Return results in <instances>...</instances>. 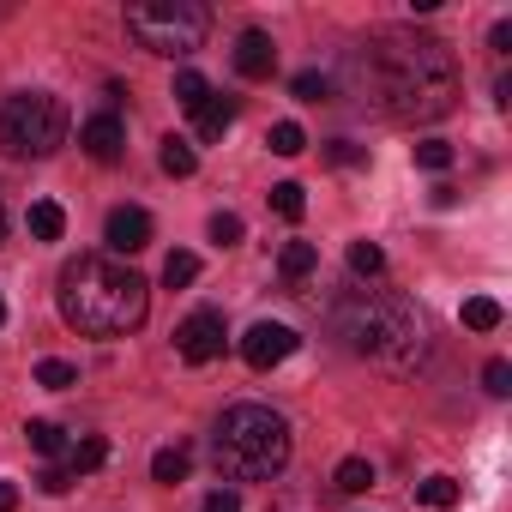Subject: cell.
<instances>
[{
    "label": "cell",
    "mask_w": 512,
    "mask_h": 512,
    "mask_svg": "<svg viewBox=\"0 0 512 512\" xmlns=\"http://www.w3.org/2000/svg\"><path fill=\"white\" fill-rule=\"evenodd\" d=\"M344 91L380 121H440L458 103V61L440 37L374 31L344 55Z\"/></svg>",
    "instance_id": "1"
},
{
    "label": "cell",
    "mask_w": 512,
    "mask_h": 512,
    "mask_svg": "<svg viewBox=\"0 0 512 512\" xmlns=\"http://www.w3.org/2000/svg\"><path fill=\"white\" fill-rule=\"evenodd\" d=\"M55 302H61V320L73 332H85V338H127L151 314V284L133 266H121L115 253H79V260L61 266Z\"/></svg>",
    "instance_id": "2"
},
{
    "label": "cell",
    "mask_w": 512,
    "mask_h": 512,
    "mask_svg": "<svg viewBox=\"0 0 512 512\" xmlns=\"http://www.w3.org/2000/svg\"><path fill=\"white\" fill-rule=\"evenodd\" d=\"M338 338H344L356 356H368V362L404 374V368L422 362V338H428V332H422V314H416L404 296L362 290V296H350V302L338 308Z\"/></svg>",
    "instance_id": "3"
},
{
    "label": "cell",
    "mask_w": 512,
    "mask_h": 512,
    "mask_svg": "<svg viewBox=\"0 0 512 512\" xmlns=\"http://www.w3.org/2000/svg\"><path fill=\"white\" fill-rule=\"evenodd\" d=\"M217 476L229 482H272L290 464V422L272 404H229L211 434Z\"/></svg>",
    "instance_id": "4"
},
{
    "label": "cell",
    "mask_w": 512,
    "mask_h": 512,
    "mask_svg": "<svg viewBox=\"0 0 512 512\" xmlns=\"http://www.w3.org/2000/svg\"><path fill=\"white\" fill-rule=\"evenodd\" d=\"M61 145H67V103H61V97H49V91H19V97L0 103V151H7V157L43 163V157H55Z\"/></svg>",
    "instance_id": "5"
},
{
    "label": "cell",
    "mask_w": 512,
    "mask_h": 512,
    "mask_svg": "<svg viewBox=\"0 0 512 512\" xmlns=\"http://www.w3.org/2000/svg\"><path fill=\"white\" fill-rule=\"evenodd\" d=\"M211 31V13L199 0H139L127 7V37L151 55H193Z\"/></svg>",
    "instance_id": "6"
},
{
    "label": "cell",
    "mask_w": 512,
    "mask_h": 512,
    "mask_svg": "<svg viewBox=\"0 0 512 512\" xmlns=\"http://www.w3.org/2000/svg\"><path fill=\"white\" fill-rule=\"evenodd\" d=\"M223 314H211V308H199V314H187L181 326H175V350H181V362H193V368H205V362H217L223 356Z\"/></svg>",
    "instance_id": "7"
},
{
    "label": "cell",
    "mask_w": 512,
    "mask_h": 512,
    "mask_svg": "<svg viewBox=\"0 0 512 512\" xmlns=\"http://www.w3.org/2000/svg\"><path fill=\"white\" fill-rule=\"evenodd\" d=\"M296 344H302V338H296L284 320H260V326H247V338H241V362L266 374V368L290 362V356H296Z\"/></svg>",
    "instance_id": "8"
},
{
    "label": "cell",
    "mask_w": 512,
    "mask_h": 512,
    "mask_svg": "<svg viewBox=\"0 0 512 512\" xmlns=\"http://www.w3.org/2000/svg\"><path fill=\"white\" fill-rule=\"evenodd\" d=\"M103 241H109V253H139V247H151V211L115 205L109 223H103Z\"/></svg>",
    "instance_id": "9"
},
{
    "label": "cell",
    "mask_w": 512,
    "mask_h": 512,
    "mask_svg": "<svg viewBox=\"0 0 512 512\" xmlns=\"http://www.w3.org/2000/svg\"><path fill=\"white\" fill-rule=\"evenodd\" d=\"M79 145H85V157H97V163H115V157H121V145H127V127H121V115H115V109L91 115V121L79 127Z\"/></svg>",
    "instance_id": "10"
},
{
    "label": "cell",
    "mask_w": 512,
    "mask_h": 512,
    "mask_svg": "<svg viewBox=\"0 0 512 512\" xmlns=\"http://www.w3.org/2000/svg\"><path fill=\"white\" fill-rule=\"evenodd\" d=\"M235 73L241 79H272L278 73V43L266 31H241L235 37Z\"/></svg>",
    "instance_id": "11"
},
{
    "label": "cell",
    "mask_w": 512,
    "mask_h": 512,
    "mask_svg": "<svg viewBox=\"0 0 512 512\" xmlns=\"http://www.w3.org/2000/svg\"><path fill=\"white\" fill-rule=\"evenodd\" d=\"M103 458H109V440H103V434H85V440H73V446H67V476L79 482V476L103 470Z\"/></svg>",
    "instance_id": "12"
},
{
    "label": "cell",
    "mask_w": 512,
    "mask_h": 512,
    "mask_svg": "<svg viewBox=\"0 0 512 512\" xmlns=\"http://www.w3.org/2000/svg\"><path fill=\"white\" fill-rule=\"evenodd\" d=\"M193 127H199V139H223V133L235 127V103L211 91V97H205V109L193 115Z\"/></svg>",
    "instance_id": "13"
},
{
    "label": "cell",
    "mask_w": 512,
    "mask_h": 512,
    "mask_svg": "<svg viewBox=\"0 0 512 512\" xmlns=\"http://www.w3.org/2000/svg\"><path fill=\"white\" fill-rule=\"evenodd\" d=\"M25 440H31L43 458H67V446H73V440H67V428H61V422H43V416H31V422H25Z\"/></svg>",
    "instance_id": "14"
},
{
    "label": "cell",
    "mask_w": 512,
    "mask_h": 512,
    "mask_svg": "<svg viewBox=\"0 0 512 512\" xmlns=\"http://www.w3.org/2000/svg\"><path fill=\"white\" fill-rule=\"evenodd\" d=\"M320 266V253H314V241H284V253H278V272L290 278V284H302L308 272Z\"/></svg>",
    "instance_id": "15"
},
{
    "label": "cell",
    "mask_w": 512,
    "mask_h": 512,
    "mask_svg": "<svg viewBox=\"0 0 512 512\" xmlns=\"http://www.w3.org/2000/svg\"><path fill=\"white\" fill-rule=\"evenodd\" d=\"M187 470H193V452H187V446H163V452L151 458V476H157V482H169V488H175V482H187Z\"/></svg>",
    "instance_id": "16"
},
{
    "label": "cell",
    "mask_w": 512,
    "mask_h": 512,
    "mask_svg": "<svg viewBox=\"0 0 512 512\" xmlns=\"http://www.w3.org/2000/svg\"><path fill=\"white\" fill-rule=\"evenodd\" d=\"M157 163H163V175H175V181L199 169V157H193V145H187V139H175V133L163 139V151H157Z\"/></svg>",
    "instance_id": "17"
},
{
    "label": "cell",
    "mask_w": 512,
    "mask_h": 512,
    "mask_svg": "<svg viewBox=\"0 0 512 512\" xmlns=\"http://www.w3.org/2000/svg\"><path fill=\"white\" fill-rule=\"evenodd\" d=\"M61 229H67V211H61L55 199H37V205H31V235H37V241H61Z\"/></svg>",
    "instance_id": "18"
},
{
    "label": "cell",
    "mask_w": 512,
    "mask_h": 512,
    "mask_svg": "<svg viewBox=\"0 0 512 512\" xmlns=\"http://www.w3.org/2000/svg\"><path fill=\"white\" fill-rule=\"evenodd\" d=\"M205 97H211L205 73H193V67H187V73H175V103H181L187 115H199V109H205Z\"/></svg>",
    "instance_id": "19"
},
{
    "label": "cell",
    "mask_w": 512,
    "mask_h": 512,
    "mask_svg": "<svg viewBox=\"0 0 512 512\" xmlns=\"http://www.w3.org/2000/svg\"><path fill=\"white\" fill-rule=\"evenodd\" d=\"M193 278H199V253H187V247H175V253H169V260H163V284H169V290H187Z\"/></svg>",
    "instance_id": "20"
},
{
    "label": "cell",
    "mask_w": 512,
    "mask_h": 512,
    "mask_svg": "<svg viewBox=\"0 0 512 512\" xmlns=\"http://www.w3.org/2000/svg\"><path fill=\"white\" fill-rule=\"evenodd\" d=\"M332 482H338L344 494H368V488H374V464H368V458H344Z\"/></svg>",
    "instance_id": "21"
},
{
    "label": "cell",
    "mask_w": 512,
    "mask_h": 512,
    "mask_svg": "<svg viewBox=\"0 0 512 512\" xmlns=\"http://www.w3.org/2000/svg\"><path fill=\"white\" fill-rule=\"evenodd\" d=\"M416 500L434 506V512H452V506H458V482H452V476H428V482L416 488Z\"/></svg>",
    "instance_id": "22"
},
{
    "label": "cell",
    "mask_w": 512,
    "mask_h": 512,
    "mask_svg": "<svg viewBox=\"0 0 512 512\" xmlns=\"http://www.w3.org/2000/svg\"><path fill=\"white\" fill-rule=\"evenodd\" d=\"M350 272H356V278H380V272H386V253H380L374 241H350Z\"/></svg>",
    "instance_id": "23"
},
{
    "label": "cell",
    "mask_w": 512,
    "mask_h": 512,
    "mask_svg": "<svg viewBox=\"0 0 512 512\" xmlns=\"http://www.w3.org/2000/svg\"><path fill=\"white\" fill-rule=\"evenodd\" d=\"M464 326H470V332H494V326H500V302H494V296H470V302H464Z\"/></svg>",
    "instance_id": "24"
},
{
    "label": "cell",
    "mask_w": 512,
    "mask_h": 512,
    "mask_svg": "<svg viewBox=\"0 0 512 512\" xmlns=\"http://www.w3.org/2000/svg\"><path fill=\"white\" fill-rule=\"evenodd\" d=\"M37 386L67 392V386H79V368H73V362H61V356H49V362H37Z\"/></svg>",
    "instance_id": "25"
},
{
    "label": "cell",
    "mask_w": 512,
    "mask_h": 512,
    "mask_svg": "<svg viewBox=\"0 0 512 512\" xmlns=\"http://www.w3.org/2000/svg\"><path fill=\"white\" fill-rule=\"evenodd\" d=\"M272 211L296 223V217L308 211V199H302V187H296V181H278V187H272Z\"/></svg>",
    "instance_id": "26"
},
{
    "label": "cell",
    "mask_w": 512,
    "mask_h": 512,
    "mask_svg": "<svg viewBox=\"0 0 512 512\" xmlns=\"http://www.w3.org/2000/svg\"><path fill=\"white\" fill-rule=\"evenodd\" d=\"M290 91H296L302 103H326V97H332V79H326V73H296Z\"/></svg>",
    "instance_id": "27"
},
{
    "label": "cell",
    "mask_w": 512,
    "mask_h": 512,
    "mask_svg": "<svg viewBox=\"0 0 512 512\" xmlns=\"http://www.w3.org/2000/svg\"><path fill=\"white\" fill-rule=\"evenodd\" d=\"M266 145H272V151H278V157H296V151H302V145H308V133H302V127H296V121H278V127H272V139H266Z\"/></svg>",
    "instance_id": "28"
},
{
    "label": "cell",
    "mask_w": 512,
    "mask_h": 512,
    "mask_svg": "<svg viewBox=\"0 0 512 512\" xmlns=\"http://www.w3.org/2000/svg\"><path fill=\"white\" fill-rule=\"evenodd\" d=\"M416 169H434V175L452 169V145H446V139H422V145H416Z\"/></svg>",
    "instance_id": "29"
},
{
    "label": "cell",
    "mask_w": 512,
    "mask_h": 512,
    "mask_svg": "<svg viewBox=\"0 0 512 512\" xmlns=\"http://www.w3.org/2000/svg\"><path fill=\"white\" fill-rule=\"evenodd\" d=\"M326 157H332L338 169H362V163H368V151H362V145H350V139H332V145H326Z\"/></svg>",
    "instance_id": "30"
},
{
    "label": "cell",
    "mask_w": 512,
    "mask_h": 512,
    "mask_svg": "<svg viewBox=\"0 0 512 512\" xmlns=\"http://www.w3.org/2000/svg\"><path fill=\"white\" fill-rule=\"evenodd\" d=\"M211 241H217V247H235V241H241V217H235V211H217V217H211Z\"/></svg>",
    "instance_id": "31"
},
{
    "label": "cell",
    "mask_w": 512,
    "mask_h": 512,
    "mask_svg": "<svg viewBox=\"0 0 512 512\" xmlns=\"http://www.w3.org/2000/svg\"><path fill=\"white\" fill-rule=\"evenodd\" d=\"M482 386H488L494 398H506V392H512V368H506V362H488V368H482Z\"/></svg>",
    "instance_id": "32"
},
{
    "label": "cell",
    "mask_w": 512,
    "mask_h": 512,
    "mask_svg": "<svg viewBox=\"0 0 512 512\" xmlns=\"http://www.w3.org/2000/svg\"><path fill=\"white\" fill-rule=\"evenodd\" d=\"M37 488H43V494H67V488H73V476H67V464H49V470L37 476Z\"/></svg>",
    "instance_id": "33"
},
{
    "label": "cell",
    "mask_w": 512,
    "mask_h": 512,
    "mask_svg": "<svg viewBox=\"0 0 512 512\" xmlns=\"http://www.w3.org/2000/svg\"><path fill=\"white\" fill-rule=\"evenodd\" d=\"M199 512H241V500L229 494V488H217V494H205V506Z\"/></svg>",
    "instance_id": "34"
},
{
    "label": "cell",
    "mask_w": 512,
    "mask_h": 512,
    "mask_svg": "<svg viewBox=\"0 0 512 512\" xmlns=\"http://www.w3.org/2000/svg\"><path fill=\"white\" fill-rule=\"evenodd\" d=\"M13 506H19V488H13V482H0V512H13Z\"/></svg>",
    "instance_id": "35"
},
{
    "label": "cell",
    "mask_w": 512,
    "mask_h": 512,
    "mask_svg": "<svg viewBox=\"0 0 512 512\" xmlns=\"http://www.w3.org/2000/svg\"><path fill=\"white\" fill-rule=\"evenodd\" d=\"M0 247H7V205H0Z\"/></svg>",
    "instance_id": "36"
},
{
    "label": "cell",
    "mask_w": 512,
    "mask_h": 512,
    "mask_svg": "<svg viewBox=\"0 0 512 512\" xmlns=\"http://www.w3.org/2000/svg\"><path fill=\"white\" fill-rule=\"evenodd\" d=\"M0 326H7V302H0Z\"/></svg>",
    "instance_id": "37"
}]
</instances>
